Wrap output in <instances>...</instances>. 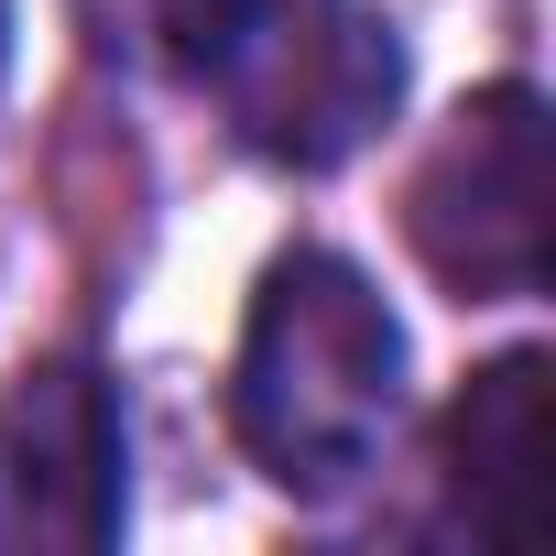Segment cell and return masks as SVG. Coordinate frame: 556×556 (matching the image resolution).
<instances>
[{"mask_svg":"<svg viewBox=\"0 0 556 556\" xmlns=\"http://www.w3.org/2000/svg\"><path fill=\"white\" fill-rule=\"evenodd\" d=\"M393 415H404V328L382 285L350 251H273L229 361V426L251 469L295 502H339L382 458Z\"/></svg>","mask_w":556,"mask_h":556,"instance_id":"cell-1","label":"cell"},{"mask_svg":"<svg viewBox=\"0 0 556 556\" xmlns=\"http://www.w3.org/2000/svg\"><path fill=\"white\" fill-rule=\"evenodd\" d=\"M545 229H556V121L523 77L447 110L404 186V240L458 306L545 295Z\"/></svg>","mask_w":556,"mask_h":556,"instance_id":"cell-2","label":"cell"},{"mask_svg":"<svg viewBox=\"0 0 556 556\" xmlns=\"http://www.w3.org/2000/svg\"><path fill=\"white\" fill-rule=\"evenodd\" d=\"M197 88L229 110V131H240L251 153L317 175V164L361 153V142L393 121V99H404V45H393L382 12H361V0H285V12H273L262 34H240Z\"/></svg>","mask_w":556,"mask_h":556,"instance_id":"cell-3","label":"cell"},{"mask_svg":"<svg viewBox=\"0 0 556 556\" xmlns=\"http://www.w3.org/2000/svg\"><path fill=\"white\" fill-rule=\"evenodd\" d=\"M131 513V426L99 361L55 350L0 393V545L99 556Z\"/></svg>","mask_w":556,"mask_h":556,"instance_id":"cell-4","label":"cell"},{"mask_svg":"<svg viewBox=\"0 0 556 556\" xmlns=\"http://www.w3.org/2000/svg\"><path fill=\"white\" fill-rule=\"evenodd\" d=\"M437 469H447V523L469 545L523 534V502H534V469H545V350H502L458 382Z\"/></svg>","mask_w":556,"mask_h":556,"instance_id":"cell-5","label":"cell"},{"mask_svg":"<svg viewBox=\"0 0 556 556\" xmlns=\"http://www.w3.org/2000/svg\"><path fill=\"white\" fill-rule=\"evenodd\" d=\"M142 12V34L164 45V66H186V77H207L240 34H262L273 12H285V0H131Z\"/></svg>","mask_w":556,"mask_h":556,"instance_id":"cell-6","label":"cell"},{"mask_svg":"<svg viewBox=\"0 0 556 556\" xmlns=\"http://www.w3.org/2000/svg\"><path fill=\"white\" fill-rule=\"evenodd\" d=\"M0 66H12V0H0Z\"/></svg>","mask_w":556,"mask_h":556,"instance_id":"cell-7","label":"cell"}]
</instances>
